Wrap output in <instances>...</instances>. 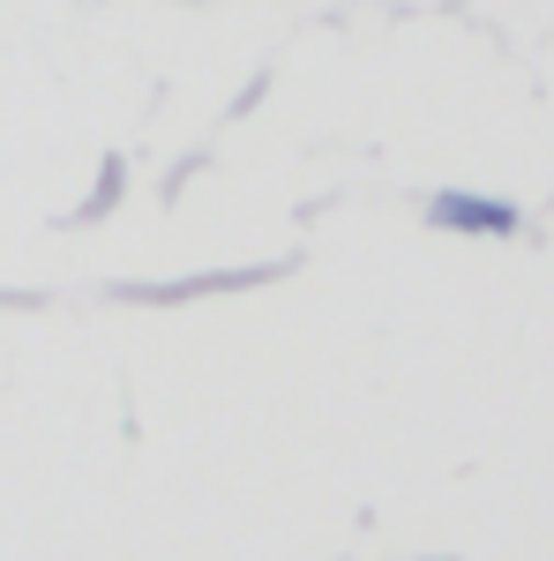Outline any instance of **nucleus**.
I'll return each instance as SVG.
<instances>
[{"label":"nucleus","instance_id":"f257e3e1","mask_svg":"<svg viewBox=\"0 0 554 561\" xmlns=\"http://www.w3.org/2000/svg\"><path fill=\"white\" fill-rule=\"evenodd\" d=\"M427 225H442V232H472V240H510L524 217H517V203H502V195L442 187V195H427Z\"/></svg>","mask_w":554,"mask_h":561}]
</instances>
